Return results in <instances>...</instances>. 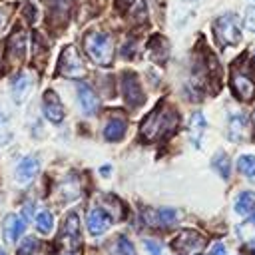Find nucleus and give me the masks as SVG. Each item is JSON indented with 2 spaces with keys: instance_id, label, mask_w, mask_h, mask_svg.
Returning <instances> with one entry per match:
<instances>
[{
  "instance_id": "nucleus-2",
  "label": "nucleus",
  "mask_w": 255,
  "mask_h": 255,
  "mask_svg": "<svg viewBox=\"0 0 255 255\" xmlns=\"http://www.w3.org/2000/svg\"><path fill=\"white\" fill-rule=\"evenodd\" d=\"M84 50L90 56V60L102 68L112 66L114 60V42L104 32H88L84 36Z\"/></svg>"
},
{
  "instance_id": "nucleus-35",
  "label": "nucleus",
  "mask_w": 255,
  "mask_h": 255,
  "mask_svg": "<svg viewBox=\"0 0 255 255\" xmlns=\"http://www.w3.org/2000/svg\"><path fill=\"white\" fill-rule=\"evenodd\" d=\"M129 2H131V0H120V4H122V6H128Z\"/></svg>"
},
{
  "instance_id": "nucleus-17",
  "label": "nucleus",
  "mask_w": 255,
  "mask_h": 255,
  "mask_svg": "<svg viewBox=\"0 0 255 255\" xmlns=\"http://www.w3.org/2000/svg\"><path fill=\"white\" fill-rule=\"evenodd\" d=\"M247 133V118L237 112L233 116H229V129H227V135L231 141H241Z\"/></svg>"
},
{
  "instance_id": "nucleus-10",
  "label": "nucleus",
  "mask_w": 255,
  "mask_h": 255,
  "mask_svg": "<svg viewBox=\"0 0 255 255\" xmlns=\"http://www.w3.org/2000/svg\"><path fill=\"white\" fill-rule=\"evenodd\" d=\"M26 48H28V34L24 30H14L12 36L8 38V64H22L26 58Z\"/></svg>"
},
{
  "instance_id": "nucleus-25",
  "label": "nucleus",
  "mask_w": 255,
  "mask_h": 255,
  "mask_svg": "<svg viewBox=\"0 0 255 255\" xmlns=\"http://www.w3.org/2000/svg\"><path fill=\"white\" fill-rule=\"evenodd\" d=\"M42 243L36 237H26L20 245H18V255H40L42 253Z\"/></svg>"
},
{
  "instance_id": "nucleus-13",
  "label": "nucleus",
  "mask_w": 255,
  "mask_h": 255,
  "mask_svg": "<svg viewBox=\"0 0 255 255\" xmlns=\"http://www.w3.org/2000/svg\"><path fill=\"white\" fill-rule=\"evenodd\" d=\"M2 231H4V239L8 243H16L22 233L26 231V219L22 215H16V213H10L4 217V223H2Z\"/></svg>"
},
{
  "instance_id": "nucleus-6",
  "label": "nucleus",
  "mask_w": 255,
  "mask_h": 255,
  "mask_svg": "<svg viewBox=\"0 0 255 255\" xmlns=\"http://www.w3.org/2000/svg\"><path fill=\"white\" fill-rule=\"evenodd\" d=\"M60 243L64 245V249H68L70 253L78 251L82 245V229H80V217L78 213L70 211L62 223V233H60Z\"/></svg>"
},
{
  "instance_id": "nucleus-1",
  "label": "nucleus",
  "mask_w": 255,
  "mask_h": 255,
  "mask_svg": "<svg viewBox=\"0 0 255 255\" xmlns=\"http://www.w3.org/2000/svg\"><path fill=\"white\" fill-rule=\"evenodd\" d=\"M177 120L179 118H177V112L173 108H169L167 104H159L141 122V137L145 141H157L175 129Z\"/></svg>"
},
{
  "instance_id": "nucleus-9",
  "label": "nucleus",
  "mask_w": 255,
  "mask_h": 255,
  "mask_svg": "<svg viewBox=\"0 0 255 255\" xmlns=\"http://www.w3.org/2000/svg\"><path fill=\"white\" fill-rule=\"evenodd\" d=\"M34 86H36V80H34V74H32V72L22 70L20 74H16V76L12 78V82H10V90H12L14 102L22 104V102L30 96V92L34 90Z\"/></svg>"
},
{
  "instance_id": "nucleus-22",
  "label": "nucleus",
  "mask_w": 255,
  "mask_h": 255,
  "mask_svg": "<svg viewBox=\"0 0 255 255\" xmlns=\"http://www.w3.org/2000/svg\"><path fill=\"white\" fill-rule=\"evenodd\" d=\"M110 251H112V255H135V247H133L131 239H128L126 235L116 237Z\"/></svg>"
},
{
  "instance_id": "nucleus-16",
  "label": "nucleus",
  "mask_w": 255,
  "mask_h": 255,
  "mask_svg": "<svg viewBox=\"0 0 255 255\" xmlns=\"http://www.w3.org/2000/svg\"><path fill=\"white\" fill-rule=\"evenodd\" d=\"M38 171H40V161H38V157L28 155V157H24V159L18 163V167H16V181L22 183V185H26V183H30V181L38 175Z\"/></svg>"
},
{
  "instance_id": "nucleus-31",
  "label": "nucleus",
  "mask_w": 255,
  "mask_h": 255,
  "mask_svg": "<svg viewBox=\"0 0 255 255\" xmlns=\"http://www.w3.org/2000/svg\"><path fill=\"white\" fill-rule=\"evenodd\" d=\"M209 255H227V251H225L223 243H215V245L211 247V253H209Z\"/></svg>"
},
{
  "instance_id": "nucleus-14",
  "label": "nucleus",
  "mask_w": 255,
  "mask_h": 255,
  "mask_svg": "<svg viewBox=\"0 0 255 255\" xmlns=\"http://www.w3.org/2000/svg\"><path fill=\"white\" fill-rule=\"evenodd\" d=\"M42 110H44V116L50 122H54V124H58V122L64 120V106H62L58 94L52 92V90H48L44 94V98H42Z\"/></svg>"
},
{
  "instance_id": "nucleus-4",
  "label": "nucleus",
  "mask_w": 255,
  "mask_h": 255,
  "mask_svg": "<svg viewBox=\"0 0 255 255\" xmlns=\"http://www.w3.org/2000/svg\"><path fill=\"white\" fill-rule=\"evenodd\" d=\"M58 74L64 76V78H72V80H78L86 74V66H84V60L78 52L76 46H66L60 54V64H58Z\"/></svg>"
},
{
  "instance_id": "nucleus-19",
  "label": "nucleus",
  "mask_w": 255,
  "mask_h": 255,
  "mask_svg": "<svg viewBox=\"0 0 255 255\" xmlns=\"http://www.w3.org/2000/svg\"><path fill=\"white\" fill-rule=\"evenodd\" d=\"M203 131H205V118L201 112H195L189 120V137H191L193 145H199Z\"/></svg>"
},
{
  "instance_id": "nucleus-18",
  "label": "nucleus",
  "mask_w": 255,
  "mask_h": 255,
  "mask_svg": "<svg viewBox=\"0 0 255 255\" xmlns=\"http://www.w3.org/2000/svg\"><path fill=\"white\" fill-rule=\"evenodd\" d=\"M126 133V120L124 118H112L106 128H104V135L108 141H120Z\"/></svg>"
},
{
  "instance_id": "nucleus-28",
  "label": "nucleus",
  "mask_w": 255,
  "mask_h": 255,
  "mask_svg": "<svg viewBox=\"0 0 255 255\" xmlns=\"http://www.w3.org/2000/svg\"><path fill=\"white\" fill-rule=\"evenodd\" d=\"M10 135H12V131H10L8 118H6L4 110L0 108V145H6V143L10 141Z\"/></svg>"
},
{
  "instance_id": "nucleus-23",
  "label": "nucleus",
  "mask_w": 255,
  "mask_h": 255,
  "mask_svg": "<svg viewBox=\"0 0 255 255\" xmlns=\"http://www.w3.org/2000/svg\"><path fill=\"white\" fill-rule=\"evenodd\" d=\"M213 167H215V171H217L223 179H227V177H229V173H231V161H229L227 153L217 151V153L213 155Z\"/></svg>"
},
{
  "instance_id": "nucleus-7",
  "label": "nucleus",
  "mask_w": 255,
  "mask_h": 255,
  "mask_svg": "<svg viewBox=\"0 0 255 255\" xmlns=\"http://www.w3.org/2000/svg\"><path fill=\"white\" fill-rule=\"evenodd\" d=\"M171 245H173V249H175L177 253L189 255V253L199 251V249L205 245V237L199 235V233L193 231V229H183V231L171 241Z\"/></svg>"
},
{
  "instance_id": "nucleus-3",
  "label": "nucleus",
  "mask_w": 255,
  "mask_h": 255,
  "mask_svg": "<svg viewBox=\"0 0 255 255\" xmlns=\"http://www.w3.org/2000/svg\"><path fill=\"white\" fill-rule=\"evenodd\" d=\"M213 32L215 38L221 46H231L241 40V30H239V18L235 14H223L213 22Z\"/></svg>"
},
{
  "instance_id": "nucleus-36",
  "label": "nucleus",
  "mask_w": 255,
  "mask_h": 255,
  "mask_svg": "<svg viewBox=\"0 0 255 255\" xmlns=\"http://www.w3.org/2000/svg\"><path fill=\"white\" fill-rule=\"evenodd\" d=\"M249 221H251V223H255V213H253V215L249 217Z\"/></svg>"
},
{
  "instance_id": "nucleus-26",
  "label": "nucleus",
  "mask_w": 255,
  "mask_h": 255,
  "mask_svg": "<svg viewBox=\"0 0 255 255\" xmlns=\"http://www.w3.org/2000/svg\"><path fill=\"white\" fill-rule=\"evenodd\" d=\"M52 18H66L72 6V0H48Z\"/></svg>"
},
{
  "instance_id": "nucleus-5",
  "label": "nucleus",
  "mask_w": 255,
  "mask_h": 255,
  "mask_svg": "<svg viewBox=\"0 0 255 255\" xmlns=\"http://www.w3.org/2000/svg\"><path fill=\"white\" fill-rule=\"evenodd\" d=\"M231 88L239 100H253L255 96V82L249 74V70L243 64H235L231 70Z\"/></svg>"
},
{
  "instance_id": "nucleus-34",
  "label": "nucleus",
  "mask_w": 255,
  "mask_h": 255,
  "mask_svg": "<svg viewBox=\"0 0 255 255\" xmlns=\"http://www.w3.org/2000/svg\"><path fill=\"white\" fill-rule=\"evenodd\" d=\"M249 249H251V255H255V241L249 245Z\"/></svg>"
},
{
  "instance_id": "nucleus-38",
  "label": "nucleus",
  "mask_w": 255,
  "mask_h": 255,
  "mask_svg": "<svg viewBox=\"0 0 255 255\" xmlns=\"http://www.w3.org/2000/svg\"><path fill=\"white\" fill-rule=\"evenodd\" d=\"M253 126H255V114H253Z\"/></svg>"
},
{
  "instance_id": "nucleus-15",
  "label": "nucleus",
  "mask_w": 255,
  "mask_h": 255,
  "mask_svg": "<svg viewBox=\"0 0 255 255\" xmlns=\"http://www.w3.org/2000/svg\"><path fill=\"white\" fill-rule=\"evenodd\" d=\"M76 90H78V100H80V106L84 108V112L88 116L96 114L100 108V100H98V94L92 90V86H88L86 82H78Z\"/></svg>"
},
{
  "instance_id": "nucleus-29",
  "label": "nucleus",
  "mask_w": 255,
  "mask_h": 255,
  "mask_svg": "<svg viewBox=\"0 0 255 255\" xmlns=\"http://www.w3.org/2000/svg\"><path fill=\"white\" fill-rule=\"evenodd\" d=\"M143 245H145V251L149 255H161V245L153 239H143Z\"/></svg>"
},
{
  "instance_id": "nucleus-27",
  "label": "nucleus",
  "mask_w": 255,
  "mask_h": 255,
  "mask_svg": "<svg viewBox=\"0 0 255 255\" xmlns=\"http://www.w3.org/2000/svg\"><path fill=\"white\" fill-rule=\"evenodd\" d=\"M237 167L243 175H255V155H241Z\"/></svg>"
},
{
  "instance_id": "nucleus-12",
  "label": "nucleus",
  "mask_w": 255,
  "mask_h": 255,
  "mask_svg": "<svg viewBox=\"0 0 255 255\" xmlns=\"http://www.w3.org/2000/svg\"><path fill=\"white\" fill-rule=\"evenodd\" d=\"M143 221L151 227H171L177 221V211L169 209V207H161V209H147L145 215H141Z\"/></svg>"
},
{
  "instance_id": "nucleus-37",
  "label": "nucleus",
  "mask_w": 255,
  "mask_h": 255,
  "mask_svg": "<svg viewBox=\"0 0 255 255\" xmlns=\"http://www.w3.org/2000/svg\"><path fill=\"white\" fill-rule=\"evenodd\" d=\"M0 255H6V251H4V249H0Z\"/></svg>"
},
{
  "instance_id": "nucleus-32",
  "label": "nucleus",
  "mask_w": 255,
  "mask_h": 255,
  "mask_svg": "<svg viewBox=\"0 0 255 255\" xmlns=\"http://www.w3.org/2000/svg\"><path fill=\"white\" fill-rule=\"evenodd\" d=\"M6 22H8V10L6 8H0V32L4 30Z\"/></svg>"
},
{
  "instance_id": "nucleus-33",
  "label": "nucleus",
  "mask_w": 255,
  "mask_h": 255,
  "mask_svg": "<svg viewBox=\"0 0 255 255\" xmlns=\"http://www.w3.org/2000/svg\"><path fill=\"white\" fill-rule=\"evenodd\" d=\"M32 213H34V203H26V207H24V219H32Z\"/></svg>"
},
{
  "instance_id": "nucleus-20",
  "label": "nucleus",
  "mask_w": 255,
  "mask_h": 255,
  "mask_svg": "<svg viewBox=\"0 0 255 255\" xmlns=\"http://www.w3.org/2000/svg\"><path fill=\"white\" fill-rule=\"evenodd\" d=\"M149 54L155 62H165V58L169 56V46L167 42L161 38V36H155L151 42H149Z\"/></svg>"
},
{
  "instance_id": "nucleus-30",
  "label": "nucleus",
  "mask_w": 255,
  "mask_h": 255,
  "mask_svg": "<svg viewBox=\"0 0 255 255\" xmlns=\"http://www.w3.org/2000/svg\"><path fill=\"white\" fill-rule=\"evenodd\" d=\"M245 26H247V30L255 32V6H249L245 10Z\"/></svg>"
},
{
  "instance_id": "nucleus-24",
  "label": "nucleus",
  "mask_w": 255,
  "mask_h": 255,
  "mask_svg": "<svg viewBox=\"0 0 255 255\" xmlns=\"http://www.w3.org/2000/svg\"><path fill=\"white\" fill-rule=\"evenodd\" d=\"M36 229L40 233H44V235H48L54 229V215H52V211L44 209V211H40L36 215Z\"/></svg>"
},
{
  "instance_id": "nucleus-21",
  "label": "nucleus",
  "mask_w": 255,
  "mask_h": 255,
  "mask_svg": "<svg viewBox=\"0 0 255 255\" xmlns=\"http://www.w3.org/2000/svg\"><path fill=\"white\" fill-rule=\"evenodd\" d=\"M255 207V193L253 191H243L239 193V197L235 199V211L239 215H249Z\"/></svg>"
},
{
  "instance_id": "nucleus-11",
  "label": "nucleus",
  "mask_w": 255,
  "mask_h": 255,
  "mask_svg": "<svg viewBox=\"0 0 255 255\" xmlns=\"http://www.w3.org/2000/svg\"><path fill=\"white\" fill-rule=\"evenodd\" d=\"M122 94H124V100L128 102V106H131V108H137L139 104H143V92L133 74L122 76Z\"/></svg>"
},
{
  "instance_id": "nucleus-8",
  "label": "nucleus",
  "mask_w": 255,
  "mask_h": 255,
  "mask_svg": "<svg viewBox=\"0 0 255 255\" xmlns=\"http://www.w3.org/2000/svg\"><path fill=\"white\" fill-rule=\"evenodd\" d=\"M112 221H114L112 215H110L104 207H100V205L92 207V209L88 211V215H86V227H88L90 235H94V237L104 235V233L110 229Z\"/></svg>"
}]
</instances>
